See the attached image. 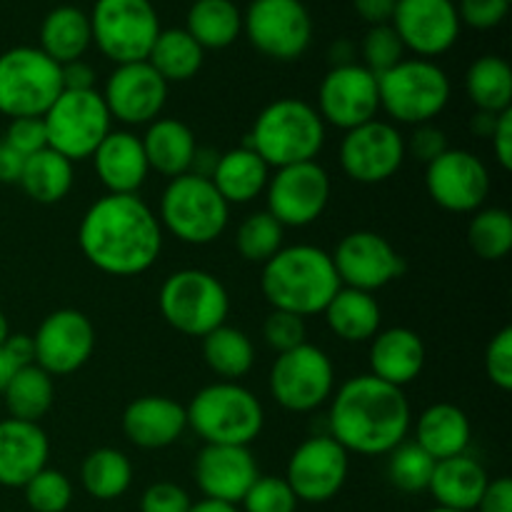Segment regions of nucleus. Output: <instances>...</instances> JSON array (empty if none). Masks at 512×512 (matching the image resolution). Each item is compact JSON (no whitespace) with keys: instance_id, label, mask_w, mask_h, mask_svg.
Here are the masks:
<instances>
[{"instance_id":"33","label":"nucleus","mask_w":512,"mask_h":512,"mask_svg":"<svg viewBox=\"0 0 512 512\" xmlns=\"http://www.w3.org/2000/svg\"><path fill=\"white\" fill-rule=\"evenodd\" d=\"M323 315L328 328L343 343H368L378 335L380 323H383V310L373 293L343 288V285L333 295Z\"/></svg>"},{"instance_id":"32","label":"nucleus","mask_w":512,"mask_h":512,"mask_svg":"<svg viewBox=\"0 0 512 512\" xmlns=\"http://www.w3.org/2000/svg\"><path fill=\"white\" fill-rule=\"evenodd\" d=\"M90 45H93L90 18L78 5H58L40 23L38 48L58 65L83 60Z\"/></svg>"},{"instance_id":"53","label":"nucleus","mask_w":512,"mask_h":512,"mask_svg":"<svg viewBox=\"0 0 512 512\" xmlns=\"http://www.w3.org/2000/svg\"><path fill=\"white\" fill-rule=\"evenodd\" d=\"M448 148V138H445L443 130L433 123L415 125L413 135H410V140L405 143V153H410L415 160H420V163L425 165L433 163L435 158H440Z\"/></svg>"},{"instance_id":"51","label":"nucleus","mask_w":512,"mask_h":512,"mask_svg":"<svg viewBox=\"0 0 512 512\" xmlns=\"http://www.w3.org/2000/svg\"><path fill=\"white\" fill-rule=\"evenodd\" d=\"M190 508H193V500L188 490L168 480L153 483L140 498V512H190Z\"/></svg>"},{"instance_id":"17","label":"nucleus","mask_w":512,"mask_h":512,"mask_svg":"<svg viewBox=\"0 0 512 512\" xmlns=\"http://www.w3.org/2000/svg\"><path fill=\"white\" fill-rule=\"evenodd\" d=\"M315 110L325 125L340 130L370 123L378 118L380 110L378 75L360 63L333 65L320 80Z\"/></svg>"},{"instance_id":"59","label":"nucleus","mask_w":512,"mask_h":512,"mask_svg":"<svg viewBox=\"0 0 512 512\" xmlns=\"http://www.w3.org/2000/svg\"><path fill=\"white\" fill-rule=\"evenodd\" d=\"M495 120H498V115L478 110V113H475V118L470 120V128H473V133L480 135V138H490V133H493V128H495Z\"/></svg>"},{"instance_id":"20","label":"nucleus","mask_w":512,"mask_h":512,"mask_svg":"<svg viewBox=\"0 0 512 512\" xmlns=\"http://www.w3.org/2000/svg\"><path fill=\"white\" fill-rule=\"evenodd\" d=\"M343 288L373 293L405 273V260L388 238L373 230H355L330 255Z\"/></svg>"},{"instance_id":"63","label":"nucleus","mask_w":512,"mask_h":512,"mask_svg":"<svg viewBox=\"0 0 512 512\" xmlns=\"http://www.w3.org/2000/svg\"><path fill=\"white\" fill-rule=\"evenodd\" d=\"M428 512H460V510H448V508H433V510H428Z\"/></svg>"},{"instance_id":"55","label":"nucleus","mask_w":512,"mask_h":512,"mask_svg":"<svg viewBox=\"0 0 512 512\" xmlns=\"http://www.w3.org/2000/svg\"><path fill=\"white\" fill-rule=\"evenodd\" d=\"M475 512H512V483L510 478L490 480Z\"/></svg>"},{"instance_id":"52","label":"nucleus","mask_w":512,"mask_h":512,"mask_svg":"<svg viewBox=\"0 0 512 512\" xmlns=\"http://www.w3.org/2000/svg\"><path fill=\"white\" fill-rule=\"evenodd\" d=\"M25 365H33V340L30 335L10 333V338L0 345V395Z\"/></svg>"},{"instance_id":"24","label":"nucleus","mask_w":512,"mask_h":512,"mask_svg":"<svg viewBox=\"0 0 512 512\" xmlns=\"http://www.w3.org/2000/svg\"><path fill=\"white\" fill-rule=\"evenodd\" d=\"M120 425L135 448L160 450L183 438L188 430V415L178 400L165 395H143L125 408Z\"/></svg>"},{"instance_id":"21","label":"nucleus","mask_w":512,"mask_h":512,"mask_svg":"<svg viewBox=\"0 0 512 512\" xmlns=\"http://www.w3.org/2000/svg\"><path fill=\"white\" fill-rule=\"evenodd\" d=\"M390 25L405 50L425 60L448 53L463 30L455 0H398Z\"/></svg>"},{"instance_id":"43","label":"nucleus","mask_w":512,"mask_h":512,"mask_svg":"<svg viewBox=\"0 0 512 512\" xmlns=\"http://www.w3.org/2000/svg\"><path fill=\"white\" fill-rule=\"evenodd\" d=\"M388 455V480L400 493L413 495L428 490L435 460L415 440H403Z\"/></svg>"},{"instance_id":"12","label":"nucleus","mask_w":512,"mask_h":512,"mask_svg":"<svg viewBox=\"0 0 512 512\" xmlns=\"http://www.w3.org/2000/svg\"><path fill=\"white\" fill-rule=\"evenodd\" d=\"M335 368L318 345L303 343L280 353L270 368V393L288 413H313L333 398Z\"/></svg>"},{"instance_id":"25","label":"nucleus","mask_w":512,"mask_h":512,"mask_svg":"<svg viewBox=\"0 0 512 512\" xmlns=\"http://www.w3.org/2000/svg\"><path fill=\"white\" fill-rule=\"evenodd\" d=\"M50 440L38 423L0 420V485L25 488L43 468H48Z\"/></svg>"},{"instance_id":"34","label":"nucleus","mask_w":512,"mask_h":512,"mask_svg":"<svg viewBox=\"0 0 512 512\" xmlns=\"http://www.w3.org/2000/svg\"><path fill=\"white\" fill-rule=\"evenodd\" d=\"M185 30L203 50H223L243 35V10L233 0H195Z\"/></svg>"},{"instance_id":"44","label":"nucleus","mask_w":512,"mask_h":512,"mask_svg":"<svg viewBox=\"0 0 512 512\" xmlns=\"http://www.w3.org/2000/svg\"><path fill=\"white\" fill-rule=\"evenodd\" d=\"M25 503L33 512H65L73 503V483L55 468H43L23 488Z\"/></svg>"},{"instance_id":"1","label":"nucleus","mask_w":512,"mask_h":512,"mask_svg":"<svg viewBox=\"0 0 512 512\" xmlns=\"http://www.w3.org/2000/svg\"><path fill=\"white\" fill-rule=\"evenodd\" d=\"M78 245L100 273L135 278L158 263L163 228L143 198L108 193L85 210L78 225Z\"/></svg>"},{"instance_id":"22","label":"nucleus","mask_w":512,"mask_h":512,"mask_svg":"<svg viewBox=\"0 0 512 512\" xmlns=\"http://www.w3.org/2000/svg\"><path fill=\"white\" fill-rule=\"evenodd\" d=\"M110 118L123 125H150L165 108L168 83L148 60L115 65L103 93Z\"/></svg>"},{"instance_id":"11","label":"nucleus","mask_w":512,"mask_h":512,"mask_svg":"<svg viewBox=\"0 0 512 512\" xmlns=\"http://www.w3.org/2000/svg\"><path fill=\"white\" fill-rule=\"evenodd\" d=\"M48 148L70 163L93 158L95 148L113 130L103 95L98 90H63L43 115Z\"/></svg>"},{"instance_id":"50","label":"nucleus","mask_w":512,"mask_h":512,"mask_svg":"<svg viewBox=\"0 0 512 512\" xmlns=\"http://www.w3.org/2000/svg\"><path fill=\"white\" fill-rule=\"evenodd\" d=\"M460 23L475 30H493L508 18L512 0H460Z\"/></svg>"},{"instance_id":"39","label":"nucleus","mask_w":512,"mask_h":512,"mask_svg":"<svg viewBox=\"0 0 512 512\" xmlns=\"http://www.w3.org/2000/svg\"><path fill=\"white\" fill-rule=\"evenodd\" d=\"M203 358L205 365H208L220 380L238 383L240 378H245V375L253 370V340H250L240 328L220 325V328H215L213 333H208L203 338Z\"/></svg>"},{"instance_id":"61","label":"nucleus","mask_w":512,"mask_h":512,"mask_svg":"<svg viewBox=\"0 0 512 512\" xmlns=\"http://www.w3.org/2000/svg\"><path fill=\"white\" fill-rule=\"evenodd\" d=\"M190 512H240L238 505H228V503H218V500H200V503H193Z\"/></svg>"},{"instance_id":"41","label":"nucleus","mask_w":512,"mask_h":512,"mask_svg":"<svg viewBox=\"0 0 512 512\" xmlns=\"http://www.w3.org/2000/svg\"><path fill=\"white\" fill-rule=\"evenodd\" d=\"M468 245L488 263L508 258L512 250V215L505 208L475 210L468 223Z\"/></svg>"},{"instance_id":"36","label":"nucleus","mask_w":512,"mask_h":512,"mask_svg":"<svg viewBox=\"0 0 512 512\" xmlns=\"http://www.w3.org/2000/svg\"><path fill=\"white\" fill-rule=\"evenodd\" d=\"M205 50L185 28H165L150 48L148 63L165 83H185L203 68Z\"/></svg>"},{"instance_id":"23","label":"nucleus","mask_w":512,"mask_h":512,"mask_svg":"<svg viewBox=\"0 0 512 512\" xmlns=\"http://www.w3.org/2000/svg\"><path fill=\"white\" fill-rule=\"evenodd\" d=\"M195 485L205 500L240 505L260 470L255 455L243 445H203L193 465Z\"/></svg>"},{"instance_id":"54","label":"nucleus","mask_w":512,"mask_h":512,"mask_svg":"<svg viewBox=\"0 0 512 512\" xmlns=\"http://www.w3.org/2000/svg\"><path fill=\"white\" fill-rule=\"evenodd\" d=\"M490 143H493V153L500 168L512 170V108L498 115L493 133H490Z\"/></svg>"},{"instance_id":"47","label":"nucleus","mask_w":512,"mask_h":512,"mask_svg":"<svg viewBox=\"0 0 512 512\" xmlns=\"http://www.w3.org/2000/svg\"><path fill=\"white\" fill-rule=\"evenodd\" d=\"M305 335H308L305 320L293 313H283V310H273L263 323L265 343H268V348H273L278 355L308 343Z\"/></svg>"},{"instance_id":"31","label":"nucleus","mask_w":512,"mask_h":512,"mask_svg":"<svg viewBox=\"0 0 512 512\" xmlns=\"http://www.w3.org/2000/svg\"><path fill=\"white\" fill-rule=\"evenodd\" d=\"M140 140H143L150 170L163 178H180L193 168L198 143H195V133L190 130V125H185L183 120L155 118Z\"/></svg>"},{"instance_id":"16","label":"nucleus","mask_w":512,"mask_h":512,"mask_svg":"<svg viewBox=\"0 0 512 512\" xmlns=\"http://www.w3.org/2000/svg\"><path fill=\"white\" fill-rule=\"evenodd\" d=\"M350 473V453L328 433L313 435L293 450L285 470L298 503H328L343 490Z\"/></svg>"},{"instance_id":"56","label":"nucleus","mask_w":512,"mask_h":512,"mask_svg":"<svg viewBox=\"0 0 512 512\" xmlns=\"http://www.w3.org/2000/svg\"><path fill=\"white\" fill-rule=\"evenodd\" d=\"M60 78H63V90H95V70L85 60L60 65Z\"/></svg>"},{"instance_id":"19","label":"nucleus","mask_w":512,"mask_h":512,"mask_svg":"<svg viewBox=\"0 0 512 512\" xmlns=\"http://www.w3.org/2000/svg\"><path fill=\"white\" fill-rule=\"evenodd\" d=\"M33 363L50 378L73 375L93 358L95 328L80 310L63 308L45 315L33 338Z\"/></svg>"},{"instance_id":"28","label":"nucleus","mask_w":512,"mask_h":512,"mask_svg":"<svg viewBox=\"0 0 512 512\" xmlns=\"http://www.w3.org/2000/svg\"><path fill=\"white\" fill-rule=\"evenodd\" d=\"M488 483L490 478L483 465L465 453L448 460H438L428 490L438 508L475 512Z\"/></svg>"},{"instance_id":"35","label":"nucleus","mask_w":512,"mask_h":512,"mask_svg":"<svg viewBox=\"0 0 512 512\" xmlns=\"http://www.w3.org/2000/svg\"><path fill=\"white\" fill-rule=\"evenodd\" d=\"M75 183V170L68 158H63L55 150L43 148L40 153L25 158L23 175H20V188L30 200L40 205H53L68 198Z\"/></svg>"},{"instance_id":"4","label":"nucleus","mask_w":512,"mask_h":512,"mask_svg":"<svg viewBox=\"0 0 512 512\" xmlns=\"http://www.w3.org/2000/svg\"><path fill=\"white\" fill-rule=\"evenodd\" d=\"M323 143L325 123L315 105L300 98H280L260 110L245 145L253 148L270 170H278L315 160Z\"/></svg>"},{"instance_id":"18","label":"nucleus","mask_w":512,"mask_h":512,"mask_svg":"<svg viewBox=\"0 0 512 512\" xmlns=\"http://www.w3.org/2000/svg\"><path fill=\"white\" fill-rule=\"evenodd\" d=\"M425 188L433 203L448 213L473 215L490 195V170L470 150L448 148L425 165Z\"/></svg>"},{"instance_id":"40","label":"nucleus","mask_w":512,"mask_h":512,"mask_svg":"<svg viewBox=\"0 0 512 512\" xmlns=\"http://www.w3.org/2000/svg\"><path fill=\"white\" fill-rule=\"evenodd\" d=\"M3 400L10 418L25 420V423H40L50 413V408H53V378L35 363L25 365L10 380V385L3 393Z\"/></svg>"},{"instance_id":"6","label":"nucleus","mask_w":512,"mask_h":512,"mask_svg":"<svg viewBox=\"0 0 512 512\" xmlns=\"http://www.w3.org/2000/svg\"><path fill=\"white\" fill-rule=\"evenodd\" d=\"M160 228L185 245L215 243L225 233L230 205L220 198L210 178L185 173L168 180L158 208Z\"/></svg>"},{"instance_id":"60","label":"nucleus","mask_w":512,"mask_h":512,"mask_svg":"<svg viewBox=\"0 0 512 512\" xmlns=\"http://www.w3.org/2000/svg\"><path fill=\"white\" fill-rule=\"evenodd\" d=\"M353 45L348 43V40H338V43L330 48V60H333V65H348V63H355L353 60Z\"/></svg>"},{"instance_id":"5","label":"nucleus","mask_w":512,"mask_h":512,"mask_svg":"<svg viewBox=\"0 0 512 512\" xmlns=\"http://www.w3.org/2000/svg\"><path fill=\"white\" fill-rule=\"evenodd\" d=\"M185 415L188 428H193L205 445L248 448L253 440H258L265 425L263 403L248 388L228 380L198 390L185 408Z\"/></svg>"},{"instance_id":"26","label":"nucleus","mask_w":512,"mask_h":512,"mask_svg":"<svg viewBox=\"0 0 512 512\" xmlns=\"http://www.w3.org/2000/svg\"><path fill=\"white\" fill-rule=\"evenodd\" d=\"M93 165L110 195H138L150 175L143 140L130 130H110L95 148Z\"/></svg>"},{"instance_id":"30","label":"nucleus","mask_w":512,"mask_h":512,"mask_svg":"<svg viewBox=\"0 0 512 512\" xmlns=\"http://www.w3.org/2000/svg\"><path fill=\"white\" fill-rule=\"evenodd\" d=\"M270 180V168L253 148L240 145V148L228 150L218 155L210 183L220 193V198L228 205L253 203L255 198L265 195Z\"/></svg>"},{"instance_id":"14","label":"nucleus","mask_w":512,"mask_h":512,"mask_svg":"<svg viewBox=\"0 0 512 512\" xmlns=\"http://www.w3.org/2000/svg\"><path fill=\"white\" fill-rule=\"evenodd\" d=\"M333 183L318 160L295 163L270 173L265 200L268 213L283 228H305L313 225L328 210Z\"/></svg>"},{"instance_id":"38","label":"nucleus","mask_w":512,"mask_h":512,"mask_svg":"<svg viewBox=\"0 0 512 512\" xmlns=\"http://www.w3.org/2000/svg\"><path fill=\"white\" fill-rule=\"evenodd\" d=\"M80 483L95 500H118L133 485V463L115 448H98L85 455L80 465Z\"/></svg>"},{"instance_id":"27","label":"nucleus","mask_w":512,"mask_h":512,"mask_svg":"<svg viewBox=\"0 0 512 512\" xmlns=\"http://www.w3.org/2000/svg\"><path fill=\"white\" fill-rule=\"evenodd\" d=\"M425 368V343L415 330L395 325V328L378 330L370 340V370L383 383L403 390L415 383Z\"/></svg>"},{"instance_id":"57","label":"nucleus","mask_w":512,"mask_h":512,"mask_svg":"<svg viewBox=\"0 0 512 512\" xmlns=\"http://www.w3.org/2000/svg\"><path fill=\"white\" fill-rule=\"evenodd\" d=\"M398 0H353V8L368 25H385L393 20Z\"/></svg>"},{"instance_id":"58","label":"nucleus","mask_w":512,"mask_h":512,"mask_svg":"<svg viewBox=\"0 0 512 512\" xmlns=\"http://www.w3.org/2000/svg\"><path fill=\"white\" fill-rule=\"evenodd\" d=\"M25 158L10 150L8 145L0 143V183L3 185H18L20 175H23Z\"/></svg>"},{"instance_id":"9","label":"nucleus","mask_w":512,"mask_h":512,"mask_svg":"<svg viewBox=\"0 0 512 512\" xmlns=\"http://www.w3.org/2000/svg\"><path fill=\"white\" fill-rule=\"evenodd\" d=\"M60 93V65L40 48L15 45L0 53V115L43 118Z\"/></svg>"},{"instance_id":"45","label":"nucleus","mask_w":512,"mask_h":512,"mask_svg":"<svg viewBox=\"0 0 512 512\" xmlns=\"http://www.w3.org/2000/svg\"><path fill=\"white\" fill-rule=\"evenodd\" d=\"M360 58H363L360 65H365L370 73L383 75L405 58V45L390 23L370 25L360 43Z\"/></svg>"},{"instance_id":"7","label":"nucleus","mask_w":512,"mask_h":512,"mask_svg":"<svg viewBox=\"0 0 512 512\" xmlns=\"http://www.w3.org/2000/svg\"><path fill=\"white\" fill-rule=\"evenodd\" d=\"M158 308L165 323L188 338H205L230 315L228 288L208 270L183 268L160 285Z\"/></svg>"},{"instance_id":"29","label":"nucleus","mask_w":512,"mask_h":512,"mask_svg":"<svg viewBox=\"0 0 512 512\" xmlns=\"http://www.w3.org/2000/svg\"><path fill=\"white\" fill-rule=\"evenodd\" d=\"M473 440V425L465 410L453 403H435L425 408L415 420V443L438 460L465 455Z\"/></svg>"},{"instance_id":"46","label":"nucleus","mask_w":512,"mask_h":512,"mask_svg":"<svg viewBox=\"0 0 512 512\" xmlns=\"http://www.w3.org/2000/svg\"><path fill=\"white\" fill-rule=\"evenodd\" d=\"M240 505H243L240 512H295L298 510V498H295L285 478L258 475V480L250 485Z\"/></svg>"},{"instance_id":"42","label":"nucleus","mask_w":512,"mask_h":512,"mask_svg":"<svg viewBox=\"0 0 512 512\" xmlns=\"http://www.w3.org/2000/svg\"><path fill=\"white\" fill-rule=\"evenodd\" d=\"M285 228L268 213V210H258V213L248 215L243 223L235 230V248L238 255L248 263L265 265L280 248H283Z\"/></svg>"},{"instance_id":"3","label":"nucleus","mask_w":512,"mask_h":512,"mask_svg":"<svg viewBox=\"0 0 512 512\" xmlns=\"http://www.w3.org/2000/svg\"><path fill=\"white\" fill-rule=\"evenodd\" d=\"M260 290L270 308L305 320L310 315H323L340 290V280L328 250L298 243L280 248L263 265Z\"/></svg>"},{"instance_id":"62","label":"nucleus","mask_w":512,"mask_h":512,"mask_svg":"<svg viewBox=\"0 0 512 512\" xmlns=\"http://www.w3.org/2000/svg\"><path fill=\"white\" fill-rule=\"evenodd\" d=\"M8 338H10V325H8V318H5V313L0 310V345H3Z\"/></svg>"},{"instance_id":"10","label":"nucleus","mask_w":512,"mask_h":512,"mask_svg":"<svg viewBox=\"0 0 512 512\" xmlns=\"http://www.w3.org/2000/svg\"><path fill=\"white\" fill-rule=\"evenodd\" d=\"M88 18L93 45L115 65L148 60L163 30L150 0H95Z\"/></svg>"},{"instance_id":"15","label":"nucleus","mask_w":512,"mask_h":512,"mask_svg":"<svg viewBox=\"0 0 512 512\" xmlns=\"http://www.w3.org/2000/svg\"><path fill=\"white\" fill-rule=\"evenodd\" d=\"M405 138L388 120H370L345 130L340 140V168L360 185H380L393 178L405 163Z\"/></svg>"},{"instance_id":"49","label":"nucleus","mask_w":512,"mask_h":512,"mask_svg":"<svg viewBox=\"0 0 512 512\" xmlns=\"http://www.w3.org/2000/svg\"><path fill=\"white\" fill-rule=\"evenodd\" d=\"M485 373L490 383L500 390H512V328H503L493 335L485 348Z\"/></svg>"},{"instance_id":"8","label":"nucleus","mask_w":512,"mask_h":512,"mask_svg":"<svg viewBox=\"0 0 512 512\" xmlns=\"http://www.w3.org/2000/svg\"><path fill=\"white\" fill-rule=\"evenodd\" d=\"M380 110L395 123H433L450 103V78L435 60L403 58L378 75Z\"/></svg>"},{"instance_id":"37","label":"nucleus","mask_w":512,"mask_h":512,"mask_svg":"<svg viewBox=\"0 0 512 512\" xmlns=\"http://www.w3.org/2000/svg\"><path fill=\"white\" fill-rule=\"evenodd\" d=\"M465 93L483 113L500 115L512 108V68L500 55H483L465 73Z\"/></svg>"},{"instance_id":"2","label":"nucleus","mask_w":512,"mask_h":512,"mask_svg":"<svg viewBox=\"0 0 512 512\" xmlns=\"http://www.w3.org/2000/svg\"><path fill=\"white\" fill-rule=\"evenodd\" d=\"M413 413L405 393L375 375H355L333 393L328 435L353 455H388L408 440Z\"/></svg>"},{"instance_id":"13","label":"nucleus","mask_w":512,"mask_h":512,"mask_svg":"<svg viewBox=\"0 0 512 512\" xmlns=\"http://www.w3.org/2000/svg\"><path fill=\"white\" fill-rule=\"evenodd\" d=\"M243 33L265 58L293 63L313 40V18L303 0H250Z\"/></svg>"},{"instance_id":"48","label":"nucleus","mask_w":512,"mask_h":512,"mask_svg":"<svg viewBox=\"0 0 512 512\" xmlns=\"http://www.w3.org/2000/svg\"><path fill=\"white\" fill-rule=\"evenodd\" d=\"M0 143L8 145L10 150H15V153L23 155V158L40 153L43 148H48V133H45L43 118L10 120L5 133L0 135Z\"/></svg>"}]
</instances>
